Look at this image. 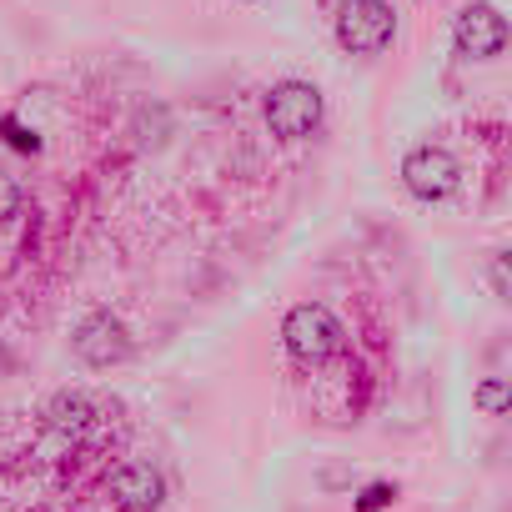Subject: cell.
I'll use <instances>...</instances> for the list:
<instances>
[{
    "label": "cell",
    "mask_w": 512,
    "mask_h": 512,
    "mask_svg": "<svg viewBox=\"0 0 512 512\" xmlns=\"http://www.w3.org/2000/svg\"><path fill=\"white\" fill-rule=\"evenodd\" d=\"M392 497H397V487H392V482H372V487H362L357 512H382V507H392Z\"/></svg>",
    "instance_id": "30bf717a"
},
{
    "label": "cell",
    "mask_w": 512,
    "mask_h": 512,
    "mask_svg": "<svg viewBox=\"0 0 512 512\" xmlns=\"http://www.w3.org/2000/svg\"><path fill=\"white\" fill-rule=\"evenodd\" d=\"M397 36V16L387 0H342V16H337V41L352 56H377L387 51Z\"/></svg>",
    "instance_id": "7a4b0ae2"
},
{
    "label": "cell",
    "mask_w": 512,
    "mask_h": 512,
    "mask_svg": "<svg viewBox=\"0 0 512 512\" xmlns=\"http://www.w3.org/2000/svg\"><path fill=\"white\" fill-rule=\"evenodd\" d=\"M452 41L462 61H492L507 46V21L497 16V6H467L452 26Z\"/></svg>",
    "instance_id": "8992f818"
},
{
    "label": "cell",
    "mask_w": 512,
    "mask_h": 512,
    "mask_svg": "<svg viewBox=\"0 0 512 512\" xmlns=\"http://www.w3.org/2000/svg\"><path fill=\"white\" fill-rule=\"evenodd\" d=\"M111 497L121 512H156L166 502V477L151 462H121L111 477Z\"/></svg>",
    "instance_id": "52a82bcc"
},
{
    "label": "cell",
    "mask_w": 512,
    "mask_h": 512,
    "mask_svg": "<svg viewBox=\"0 0 512 512\" xmlns=\"http://www.w3.org/2000/svg\"><path fill=\"white\" fill-rule=\"evenodd\" d=\"M477 407H482L487 417H502V412H507V382H502V377H487V382L477 387Z\"/></svg>",
    "instance_id": "9c48e42d"
},
{
    "label": "cell",
    "mask_w": 512,
    "mask_h": 512,
    "mask_svg": "<svg viewBox=\"0 0 512 512\" xmlns=\"http://www.w3.org/2000/svg\"><path fill=\"white\" fill-rule=\"evenodd\" d=\"M16 206H21V186H16L6 171H0V221L16 216Z\"/></svg>",
    "instance_id": "4fadbf2b"
},
{
    "label": "cell",
    "mask_w": 512,
    "mask_h": 512,
    "mask_svg": "<svg viewBox=\"0 0 512 512\" xmlns=\"http://www.w3.org/2000/svg\"><path fill=\"white\" fill-rule=\"evenodd\" d=\"M402 181H407V191H412L417 201H442V196L457 191L462 166H457V156L442 151V146H412L407 161H402Z\"/></svg>",
    "instance_id": "277c9868"
},
{
    "label": "cell",
    "mask_w": 512,
    "mask_h": 512,
    "mask_svg": "<svg viewBox=\"0 0 512 512\" xmlns=\"http://www.w3.org/2000/svg\"><path fill=\"white\" fill-rule=\"evenodd\" d=\"M96 402L86 397V392H56L51 402H46V422H51V432H61V437H81V432H91L96 427Z\"/></svg>",
    "instance_id": "ba28073f"
},
{
    "label": "cell",
    "mask_w": 512,
    "mask_h": 512,
    "mask_svg": "<svg viewBox=\"0 0 512 512\" xmlns=\"http://www.w3.org/2000/svg\"><path fill=\"white\" fill-rule=\"evenodd\" d=\"M267 126L282 141H307L322 126V91L312 81H282L267 96Z\"/></svg>",
    "instance_id": "3957f363"
},
{
    "label": "cell",
    "mask_w": 512,
    "mask_h": 512,
    "mask_svg": "<svg viewBox=\"0 0 512 512\" xmlns=\"http://www.w3.org/2000/svg\"><path fill=\"white\" fill-rule=\"evenodd\" d=\"M71 347H76V357H81L86 367H116V362L131 357V332H126L121 317L91 312V317H81V327L71 332Z\"/></svg>",
    "instance_id": "5b68a950"
},
{
    "label": "cell",
    "mask_w": 512,
    "mask_h": 512,
    "mask_svg": "<svg viewBox=\"0 0 512 512\" xmlns=\"http://www.w3.org/2000/svg\"><path fill=\"white\" fill-rule=\"evenodd\" d=\"M342 337H347L342 322L322 302H297L287 312V322H282V342H287V352L297 362H327V357H337L342 352Z\"/></svg>",
    "instance_id": "6da1fadb"
},
{
    "label": "cell",
    "mask_w": 512,
    "mask_h": 512,
    "mask_svg": "<svg viewBox=\"0 0 512 512\" xmlns=\"http://www.w3.org/2000/svg\"><path fill=\"white\" fill-rule=\"evenodd\" d=\"M0 131H6V141H11L16 151H36V146H41V141H36V131H26L16 116H6V121H0Z\"/></svg>",
    "instance_id": "8fae6325"
},
{
    "label": "cell",
    "mask_w": 512,
    "mask_h": 512,
    "mask_svg": "<svg viewBox=\"0 0 512 512\" xmlns=\"http://www.w3.org/2000/svg\"><path fill=\"white\" fill-rule=\"evenodd\" d=\"M487 277H492V292H497V297H512V282H507V251H492Z\"/></svg>",
    "instance_id": "7c38bea8"
}]
</instances>
